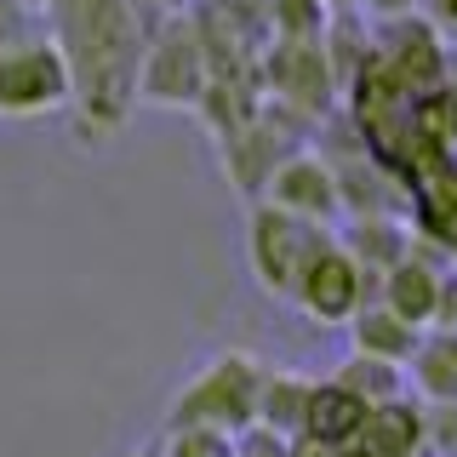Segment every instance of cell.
<instances>
[{"label":"cell","instance_id":"cell-2","mask_svg":"<svg viewBox=\"0 0 457 457\" xmlns=\"http://www.w3.org/2000/svg\"><path fill=\"white\" fill-rule=\"evenodd\" d=\"M206 80H212V63H206V46H200L195 12L183 6V12H171V18H161L149 29L132 97L137 104H154V109H195Z\"/></svg>","mask_w":457,"mask_h":457},{"label":"cell","instance_id":"cell-5","mask_svg":"<svg viewBox=\"0 0 457 457\" xmlns=\"http://www.w3.org/2000/svg\"><path fill=\"white\" fill-rule=\"evenodd\" d=\"M326 223H309L297 212L275 206V200H257L252 206V228H246V246H252V269H257V286L269 297H286L292 303L297 292V275L309 269V257L326 246Z\"/></svg>","mask_w":457,"mask_h":457},{"label":"cell","instance_id":"cell-15","mask_svg":"<svg viewBox=\"0 0 457 457\" xmlns=\"http://www.w3.org/2000/svg\"><path fill=\"white\" fill-rule=\"evenodd\" d=\"M349 337H354V354H378V361H395L406 366L411 343H418V326H406L400 314H389L383 303H366L349 314Z\"/></svg>","mask_w":457,"mask_h":457},{"label":"cell","instance_id":"cell-22","mask_svg":"<svg viewBox=\"0 0 457 457\" xmlns=\"http://www.w3.org/2000/svg\"><path fill=\"white\" fill-rule=\"evenodd\" d=\"M378 18H395V12H411V0H366Z\"/></svg>","mask_w":457,"mask_h":457},{"label":"cell","instance_id":"cell-20","mask_svg":"<svg viewBox=\"0 0 457 457\" xmlns=\"http://www.w3.org/2000/svg\"><path fill=\"white\" fill-rule=\"evenodd\" d=\"M286 457H343L337 440H320V435H292L286 440Z\"/></svg>","mask_w":457,"mask_h":457},{"label":"cell","instance_id":"cell-17","mask_svg":"<svg viewBox=\"0 0 457 457\" xmlns=\"http://www.w3.org/2000/svg\"><path fill=\"white\" fill-rule=\"evenodd\" d=\"M423 457H457V400H423Z\"/></svg>","mask_w":457,"mask_h":457},{"label":"cell","instance_id":"cell-25","mask_svg":"<svg viewBox=\"0 0 457 457\" xmlns=\"http://www.w3.org/2000/svg\"><path fill=\"white\" fill-rule=\"evenodd\" d=\"M343 457H366V452H354V446H343Z\"/></svg>","mask_w":457,"mask_h":457},{"label":"cell","instance_id":"cell-21","mask_svg":"<svg viewBox=\"0 0 457 457\" xmlns=\"http://www.w3.org/2000/svg\"><path fill=\"white\" fill-rule=\"evenodd\" d=\"M435 326H457V275H440V297H435Z\"/></svg>","mask_w":457,"mask_h":457},{"label":"cell","instance_id":"cell-7","mask_svg":"<svg viewBox=\"0 0 457 457\" xmlns=\"http://www.w3.org/2000/svg\"><path fill=\"white\" fill-rule=\"evenodd\" d=\"M292 303L320 326H349V314L366 303V269L354 263L337 240H326V246L309 257V269L297 275Z\"/></svg>","mask_w":457,"mask_h":457},{"label":"cell","instance_id":"cell-10","mask_svg":"<svg viewBox=\"0 0 457 457\" xmlns=\"http://www.w3.org/2000/svg\"><path fill=\"white\" fill-rule=\"evenodd\" d=\"M354 452L366 457H423V400H378V406H366L361 418V435L349 440Z\"/></svg>","mask_w":457,"mask_h":457},{"label":"cell","instance_id":"cell-8","mask_svg":"<svg viewBox=\"0 0 457 457\" xmlns=\"http://www.w3.org/2000/svg\"><path fill=\"white\" fill-rule=\"evenodd\" d=\"M371 57H378V63L389 69L406 92H418V97L435 92V86L446 80V46H440V35L423 18H406V12H395V18L378 23Z\"/></svg>","mask_w":457,"mask_h":457},{"label":"cell","instance_id":"cell-3","mask_svg":"<svg viewBox=\"0 0 457 457\" xmlns=\"http://www.w3.org/2000/svg\"><path fill=\"white\" fill-rule=\"evenodd\" d=\"M257 378L263 366L246 349H228L218 361H206L171 395L166 406V428H218V435H240L257 418Z\"/></svg>","mask_w":457,"mask_h":457},{"label":"cell","instance_id":"cell-14","mask_svg":"<svg viewBox=\"0 0 457 457\" xmlns=\"http://www.w3.org/2000/svg\"><path fill=\"white\" fill-rule=\"evenodd\" d=\"M361 418H366V400L349 395L337 378H326V383H314V389H309L303 435H320V440H337V446H349V440L361 435Z\"/></svg>","mask_w":457,"mask_h":457},{"label":"cell","instance_id":"cell-1","mask_svg":"<svg viewBox=\"0 0 457 457\" xmlns=\"http://www.w3.org/2000/svg\"><path fill=\"white\" fill-rule=\"evenodd\" d=\"M40 23H46L52 46L69 63V86H75V120L80 137H109L132 114V80L137 57L149 40V18L137 0H35Z\"/></svg>","mask_w":457,"mask_h":457},{"label":"cell","instance_id":"cell-19","mask_svg":"<svg viewBox=\"0 0 457 457\" xmlns=\"http://www.w3.org/2000/svg\"><path fill=\"white\" fill-rule=\"evenodd\" d=\"M235 457H286V440L252 423V428H240V435H235Z\"/></svg>","mask_w":457,"mask_h":457},{"label":"cell","instance_id":"cell-12","mask_svg":"<svg viewBox=\"0 0 457 457\" xmlns=\"http://www.w3.org/2000/svg\"><path fill=\"white\" fill-rule=\"evenodd\" d=\"M406 389H418V400H457V326H435L418 332L406 354Z\"/></svg>","mask_w":457,"mask_h":457},{"label":"cell","instance_id":"cell-9","mask_svg":"<svg viewBox=\"0 0 457 457\" xmlns=\"http://www.w3.org/2000/svg\"><path fill=\"white\" fill-rule=\"evenodd\" d=\"M263 200H275V206L297 212V218H309V223H337L343 218L337 171H332L326 154H309V149H292L275 171H269Z\"/></svg>","mask_w":457,"mask_h":457},{"label":"cell","instance_id":"cell-18","mask_svg":"<svg viewBox=\"0 0 457 457\" xmlns=\"http://www.w3.org/2000/svg\"><path fill=\"white\" fill-rule=\"evenodd\" d=\"M161 457H235V435H218V428H166Z\"/></svg>","mask_w":457,"mask_h":457},{"label":"cell","instance_id":"cell-13","mask_svg":"<svg viewBox=\"0 0 457 457\" xmlns=\"http://www.w3.org/2000/svg\"><path fill=\"white\" fill-rule=\"evenodd\" d=\"M309 378H297V371H263L257 378V428H269V435L292 440L303 435V406H309Z\"/></svg>","mask_w":457,"mask_h":457},{"label":"cell","instance_id":"cell-6","mask_svg":"<svg viewBox=\"0 0 457 457\" xmlns=\"http://www.w3.org/2000/svg\"><path fill=\"white\" fill-rule=\"evenodd\" d=\"M263 86L280 109L320 120L332 109V57H326V35H275L263 52Z\"/></svg>","mask_w":457,"mask_h":457},{"label":"cell","instance_id":"cell-16","mask_svg":"<svg viewBox=\"0 0 457 457\" xmlns=\"http://www.w3.org/2000/svg\"><path fill=\"white\" fill-rule=\"evenodd\" d=\"M337 383H343L349 395H361L366 406H378V400L406 395V366L378 361V354H349V361L337 366Z\"/></svg>","mask_w":457,"mask_h":457},{"label":"cell","instance_id":"cell-23","mask_svg":"<svg viewBox=\"0 0 457 457\" xmlns=\"http://www.w3.org/2000/svg\"><path fill=\"white\" fill-rule=\"evenodd\" d=\"M435 18H440V23H446L452 35H457V0H435Z\"/></svg>","mask_w":457,"mask_h":457},{"label":"cell","instance_id":"cell-11","mask_svg":"<svg viewBox=\"0 0 457 457\" xmlns=\"http://www.w3.org/2000/svg\"><path fill=\"white\" fill-rule=\"evenodd\" d=\"M435 297H440V269L428 263V257H418V252H406L400 263H389L383 269V292H378V303L389 309V314H400L406 326H435Z\"/></svg>","mask_w":457,"mask_h":457},{"label":"cell","instance_id":"cell-24","mask_svg":"<svg viewBox=\"0 0 457 457\" xmlns=\"http://www.w3.org/2000/svg\"><path fill=\"white\" fill-rule=\"evenodd\" d=\"M132 457H161V446H143V452H132Z\"/></svg>","mask_w":457,"mask_h":457},{"label":"cell","instance_id":"cell-4","mask_svg":"<svg viewBox=\"0 0 457 457\" xmlns=\"http://www.w3.org/2000/svg\"><path fill=\"white\" fill-rule=\"evenodd\" d=\"M75 86H69V63L52 46V35H18L0 46V114L6 120H35V114L69 109Z\"/></svg>","mask_w":457,"mask_h":457}]
</instances>
